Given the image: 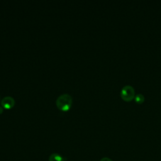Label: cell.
Listing matches in <instances>:
<instances>
[{
    "mask_svg": "<svg viewBox=\"0 0 161 161\" xmlns=\"http://www.w3.org/2000/svg\"><path fill=\"white\" fill-rule=\"evenodd\" d=\"M72 104V96L67 93L58 96L56 99V106L58 109L62 111H67L71 108Z\"/></svg>",
    "mask_w": 161,
    "mask_h": 161,
    "instance_id": "obj_1",
    "label": "cell"
},
{
    "mask_svg": "<svg viewBox=\"0 0 161 161\" xmlns=\"http://www.w3.org/2000/svg\"><path fill=\"white\" fill-rule=\"evenodd\" d=\"M121 97L125 100L131 99L134 96V90L130 86H125L121 91Z\"/></svg>",
    "mask_w": 161,
    "mask_h": 161,
    "instance_id": "obj_2",
    "label": "cell"
},
{
    "mask_svg": "<svg viewBox=\"0 0 161 161\" xmlns=\"http://www.w3.org/2000/svg\"><path fill=\"white\" fill-rule=\"evenodd\" d=\"M1 104L3 108L6 109H10L14 106L15 101L13 97L10 96H7L2 99V100L1 101Z\"/></svg>",
    "mask_w": 161,
    "mask_h": 161,
    "instance_id": "obj_3",
    "label": "cell"
},
{
    "mask_svg": "<svg viewBox=\"0 0 161 161\" xmlns=\"http://www.w3.org/2000/svg\"><path fill=\"white\" fill-rule=\"evenodd\" d=\"M49 161H64V158L58 153H52L49 157Z\"/></svg>",
    "mask_w": 161,
    "mask_h": 161,
    "instance_id": "obj_4",
    "label": "cell"
},
{
    "mask_svg": "<svg viewBox=\"0 0 161 161\" xmlns=\"http://www.w3.org/2000/svg\"><path fill=\"white\" fill-rule=\"evenodd\" d=\"M143 99H144V97H143V95L142 94H137L136 96V97H135V100H136V102H138V103H141V102H142L143 101Z\"/></svg>",
    "mask_w": 161,
    "mask_h": 161,
    "instance_id": "obj_5",
    "label": "cell"
},
{
    "mask_svg": "<svg viewBox=\"0 0 161 161\" xmlns=\"http://www.w3.org/2000/svg\"><path fill=\"white\" fill-rule=\"evenodd\" d=\"M100 161H113V160L108 157H103L101 159Z\"/></svg>",
    "mask_w": 161,
    "mask_h": 161,
    "instance_id": "obj_6",
    "label": "cell"
},
{
    "mask_svg": "<svg viewBox=\"0 0 161 161\" xmlns=\"http://www.w3.org/2000/svg\"><path fill=\"white\" fill-rule=\"evenodd\" d=\"M3 107L2 106H0V114H1L3 112Z\"/></svg>",
    "mask_w": 161,
    "mask_h": 161,
    "instance_id": "obj_7",
    "label": "cell"
}]
</instances>
